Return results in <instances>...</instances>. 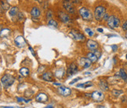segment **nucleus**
<instances>
[{
  "label": "nucleus",
  "instance_id": "1",
  "mask_svg": "<svg viewBox=\"0 0 127 108\" xmlns=\"http://www.w3.org/2000/svg\"><path fill=\"white\" fill-rule=\"evenodd\" d=\"M79 14L82 18L86 21H90L94 18V15H93L92 12L86 7H82L79 9Z\"/></svg>",
  "mask_w": 127,
  "mask_h": 108
},
{
  "label": "nucleus",
  "instance_id": "2",
  "mask_svg": "<svg viewBox=\"0 0 127 108\" xmlns=\"http://www.w3.org/2000/svg\"><path fill=\"white\" fill-rule=\"evenodd\" d=\"M14 81H15V78L9 74H5L1 78V83L5 88H8L9 87L12 86Z\"/></svg>",
  "mask_w": 127,
  "mask_h": 108
},
{
  "label": "nucleus",
  "instance_id": "3",
  "mask_svg": "<svg viewBox=\"0 0 127 108\" xmlns=\"http://www.w3.org/2000/svg\"><path fill=\"white\" fill-rule=\"evenodd\" d=\"M106 13V9L105 7L102 6H96L94 9V18L96 21H101L102 19H104V16Z\"/></svg>",
  "mask_w": 127,
  "mask_h": 108
},
{
  "label": "nucleus",
  "instance_id": "4",
  "mask_svg": "<svg viewBox=\"0 0 127 108\" xmlns=\"http://www.w3.org/2000/svg\"><path fill=\"white\" fill-rule=\"evenodd\" d=\"M107 25L111 28H117L120 26V20L119 17H117L114 15L110 16L108 20H107Z\"/></svg>",
  "mask_w": 127,
  "mask_h": 108
},
{
  "label": "nucleus",
  "instance_id": "5",
  "mask_svg": "<svg viewBox=\"0 0 127 108\" xmlns=\"http://www.w3.org/2000/svg\"><path fill=\"white\" fill-rule=\"evenodd\" d=\"M62 5L67 12H68L69 13H75V6L73 5V2H71V0H64L62 2Z\"/></svg>",
  "mask_w": 127,
  "mask_h": 108
},
{
  "label": "nucleus",
  "instance_id": "6",
  "mask_svg": "<svg viewBox=\"0 0 127 108\" xmlns=\"http://www.w3.org/2000/svg\"><path fill=\"white\" fill-rule=\"evenodd\" d=\"M71 37L74 39L75 40L78 41V42H83L86 40V37L82 33H81L79 31L75 30V29H73V30L71 31L70 32Z\"/></svg>",
  "mask_w": 127,
  "mask_h": 108
},
{
  "label": "nucleus",
  "instance_id": "7",
  "mask_svg": "<svg viewBox=\"0 0 127 108\" xmlns=\"http://www.w3.org/2000/svg\"><path fill=\"white\" fill-rule=\"evenodd\" d=\"M91 98L96 102H102L104 99V95L100 91H95L91 94Z\"/></svg>",
  "mask_w": 127,
  "mask_h": 108
},
{
  "label": "nucleus",
  "instance_id": "8",
  "mask_svg": "<svg viewBox=\"0 0 127 108\" xmlns=\"http://www.w3.org/2000/svg\"><path fill=\"white\" fill-rule=\"evenodd\" d=\"M58 92H59V94L61 95L62 96L67 97V96H69L71 94V90L67 87L60 86L58 88Z\"/></svg>",
  "mask_w": 127,
  "mask_h": 108
},
{
  "label": "nucleus",
  "instance_id": "9",
  "mask_svg": "<svg viewBox=\"0 0 127 108\" xmlns=\"http://www.w3.org/2000/svg\"><path fill=\"white\" fill-rule=\"evenodd\" d=\"M14 43H15L16 46L18 47H24L26 45V41L24 40V36H18L15 38L14 40Z\"/></svg>",
  "mask_w": 127,
  "mask_h": 108
},
{
  "label": "nucleus",
  "instance_id": "10",
  "mask_svg": "<svg viewBox=\"0 0 127 108\" xmlns=\"http://www.w3.org/2000/svg\"><path fill=\"white\" fill-rule=\"evenodd\" d=\"M78 71H79V68H78V66L75 63L73 62L69 66V67H68L67 73L68 76H72V75L75 74Z\"/></svg>",
  "mask_w": 127,
  "mask_h": 108
},
{
  "label": "nucleus",
  "instance_id": "11",
  "mask_svg": "<svg viewBox=\"0 0 127 108\" xmlns=\"http://www.w3.org/2000/svg\"><path fill=\"white\" fill-rule=\"evenodd\" d=\"M48 96L44 92H40L35 96V100L38 103H46L48 101Z\"/></svg>",
  "mask_w": 127,
  "mask_h": 108
},
{
  "label": "nucleus",
  "instance_id": "12",
  "mask_svg": "<svg viewBox=\"0 0 127 108\" xmlns=\"http://www.w3.org/2000/svg\"><path fill=\"white\" fill-rule=\"evenodd\" d=\"M79 64L80 66H82L84 69H86L88 67H90L92 64V62L87 57L86 58H81L80 60H79Z\"/></svg>",
  "mask_w": 127,
  "mask_h": 108
},
{
  "label": "nucleus",
  "instance_id": "13",
  "mask_svg": "<svg viewBox=\"0 0 127 108\" xmlns=\"http://www.w3.org/2000/svg\"><path fill=\"white\" fill-rule=\"evenodd\" d=\"M58 15H59V17L61 20V21H63L64 23H68L71 21V18H70L69 15L64 12L61 11V12L58 13Z\"/></svg>",
  "mask_w": 127,
  "mask_h": 108
},
{
  "label": "nucleus",
  "instance_id": "14",
  "mask_svg": "<svg viewBox=\"0 0 127 108\" xmlns=\"http://www.w3.org/2000/svg\"><path fill=\"white\" fill-rule=\"evenodd\" d=\"M86 45H87V47L91 51H94L96 49L98 48V43H97L95 40H88L86 43Z\"/></svg>",
  "mask_w": 127,
  "mask_h": 108
},
{
  "label": "nucleus",
  "instance_id": "15",
  "mask_svg": "<svg viewBox=\"0 0 127 108\" xmlns=\"http://www.w3.org/2000/svg\"><path fill=\"white\" fill-rule=\"evenodd\" d=\"M42 78L46 81H53V74L51 72H46L42 75Z\"/></svg>",
  "mask_w": 127,
  "mask_h": 108
},
{
  "label": "nucleus",
  "instance_id": "16",
  "mask_svg": "<svg viewBox=\"0 0 127 108\" xmlns=\"http://www.w3.org/2000/svg\"><path fill=\"white\" fill-rule=\"evenodd\" d=\"M31 15L32 17L34 18H36V17H38L40 16V14H41V11H40V9H38V7L36 6H34L32 9V10H31Z\"/></svg>",
  "mask_w": 127,
  "mask_h": 108
},
{
  "label": "nucleus",
  "instance_id": "17",
  "mask_svg": "<svg viewBox=\"0 0 127 108\" xmlns=\"http://www.w3.org/2000/svg\"><path fill=\"white\" fill-rule=\"evenodd\" d=\"M86 57L92 62V63H95V62H96L97 60L99 59V58L96 56V54H95L94 51L88 53V54H87V55H86Z\"/></svg>",
  "mask_w": 127,
  "mask_h": 108
},
{
  "label": "nucleus",
  "instance_id": "18",
  "mask_svg": "<svg viewBox=\"0 0 127 108\" xmlns=\"http://www.w3.org/2000/svg\"><path fill=\"white\" fill-rule=\"evenodd\" d=\"M64 73H65V70H64L63 68H61V69H58V70H57L55 71L54 75L57 78H62L64 77Z\"/></svg>",
  "mask_w": 127,
  "mask_h": 108
},
{
  "label": "nucleus",
  "instance_id": "19",
  "mask_svg": "<svg viewBox=\"0 0 127 108\" xmlns=\"http://www.w3.org/2000/svg\"><path fill=\"white\" fill-rule=\"evenodd\" d=\"M99 86L101 88L102 91L106 92V91L108 90V85H107V83L105 81H100V82H99Z\"/></svg>",
  "mask_w": 127,
  "mask_h": 108
},
{
  "label": "nucleus",
  "instance_id": "20",
  "mask_svg": "<svg viewBox=\"0 0 127 108\" xmlns=\"http://www.w3.org/2000/svg\"><path fill=\"white\" fill-rule=\"evenodd\" d=\"M18 13H18V7L17 6H13V7L10 8V9H9V16H11V17H15L17 15Z\"/></svg>",
  "mask_w": 127,
  "mask_h": 108
},
{
  "label": "nucleus",
  "instance_id": "21",
  "mask_svg": "<svg viewBox=\"0 0 127 108\" xmlns=\"http://www.w3.org/2000/svg\"><path fill=\"white\" fill-rule=\"evenodd\" d=\"M20 73L24 77H28L30 74V70H29L27 67H22L20 70Z\"/></svg>",
  "mask_w": 127,
  "mask_h": 108
},
{
  "label": "nucleus",
  "instance_id": "22",
  "mask_svg": "<svg viewBox=\"0 0 127 108\" xmlns=\"http://www.w3.org/2000/svg\"><path fill=\"white\" fill-rule=\"evenodd\" d=\"M119 74L120 77H121L123 81H127V73H126V71L123 70V69H121V70H119Z\"/></svg>",
  "mask_w": 127,
  "mask_h": 108
},
{
  "label": "nucleus",
  "instance_id": "23",
  "mask_svg": "<svg viewBox=\"0 0 127 108\" xmlns=\"http://www.w3.org/2000/svg\"><path fill=\"white\" fill-rule=\"evenodd\" d=\"M48 25L50 26V27H53V28H57L58 27V24L55 20H53V19H50V20H49V21H48Z\"/></svg>",
  "mask_w": 127,
  "mask_h": 108
},
{
  "label": "nucleus",
  "instance_id": "24",
  "mask_svg": "<svg viewBox=\"0 0 127 108\" xmlns=\"http://www.w3.org/2000/svg\"><path fill=\"white\" fill-rule=\"evenodd\" d=\"M92 85H93V83L90 82V81H88V82H86L85 84H79V85H77V87L78 88H82V87L88 88V87H90Z\"/></svg>",
  "mask_w": 127,
  "mask_h": 108
},
{
  "label": "nucleus",
  "instance_id": "25",
  "mask_svg": "<svg viewBox=\"0 0 127 108\" xmlns=\"http://www.w3.org/2000/svg\"><path fill=\"white\" fill-rule=\"evenodd\" d=\"M9 4H6V3L3 2V1H1V11H2V13L3 12V9L4 10H6L7 9H9Z\"/></svg>",
  "mask_w": 127,
  "mask_h": 108
},
{
  "label": "nucleus",
  "instance_id": "26",
  "mask_svg": "<svg viewBox=\"0 0 127 108\" xmlns=\"http://www.w3.org/2000/svg\"><path fill=\"white\" fill-rule=\"evenodd\" d=\"M17 100L18 102L24 103V104H28V103H30V101H31V100H27V99H25V98H23V97H17Z\"/></svg>",
  "mask_w": 127,
  "mask_h": 108
},
{
  "label": "nucleus",
  "instance_id": "27",
  "mask_svg": "<svg viewBox=\"0 0 127 108\" xmlns=\"http://www.w3.org/2000/svg\"><path fill=\"white\" fill-rule=\"evenodd\" d=\"M85 32H86L90 37L94 35V32L93 31L91 28H85Z\"/></svg>",
  "mask_w": 127,
  "mask_h": 108
},
{
  "label": "nucleus",
  "instance_id": "28",
  "mask_svg": "<svg viewBox=\"0 0 127 108\" xmlns=\"http://www.w3.org/2000/svg\"><path fill=\"white\" fill-rule=\"evenodd\" d=\"M52 15H53V13H52V11H51V10L47 11V13H46V18L49 19V20H50Z\"/></svg>",
  "mask_w": 127,
  "mask_h": 108
},
{
  "label": "nucleus",
  "instance_id": "29",
  "mask_svg": "<svg viewBox=\"0 0 127 108\" xmlns=\"http://www.w3.org/2000/svg\"><path fill=\"white\" fill-rule=\"evenodd\" d=\"M122 93H123V91H117V90L113 91V95H115V96H119Z\"/></svg>",
  "mask_w": 127,
  "mask_h": 108
},
{
  "label": "nucleus",
  "instance_id": "30",
  "mask_svg": "<svg viewBox=\"0 0 127 108\" xmlns=\"http://www.w3.org/2000/svg\"><path fill=\"white\" fill-rule=\"evenodd\" d=\"M123 29L124 31H126V32H127V21H126L123 24Z\"/></svg>",
  "mask_w": 127,
  "mask_h": 108
},
{
  "label": "nucleus",
  "instance_id": "31",
  "mask_svg": "<svg viewBox=\"0 0 127 108\" xmlns=\"http://www.w3.org/2000/svg\"><path fill=\"white\" fill-rule=\"evenodd\" d=\"M111 47L112 51H117V49H118V46L115 45V44H114V45H111Z\"/></svg>",
  "mask_w": 127,
  "mask_h": 108
},
{
  "label": "nucleus",
  "instance_id": "32",
  "mask_svg": "<svg viewBox=\"0 0 127 108\" xmlns=\"http://www.w3.org/2000/svg\"><path fill=\"white\" fill-rule=\"evenodd\" d=\"M79 80H81V78L80 77H77V78H75V79H74L73 80L71 83H70V85H73V84H75V83L76 82V81H79Z\"/></svg>",
  "mask_w": 127,
  "mask_h": 108
},
{
  "label": "nucleus",
  "instance_id": "33",
  "mask_svg": "<svg viewBox=\"0 0 127 108\" xmlns=\"http://www.w3.org/2000/svg\"><path fill=\"white\" fill-rule=\"evenodd\" d=\"M109 17H110V16H108V14H107V13H105V15L104 16V21H107V20H108Z\"/></svg>",
  "mask_w": 127,
  "mask_h": 108
},
{
  "label": "nucleus",
  "instance_id": "34",
  "mask_svg": "<svg viewBox=\"0 0 127 108\" xmlns=\"http://www.w3.org/2000/svg\"><path fill=\"white\" fill-rule=\"evenodd\" d=\"M72 2L76 4H79V3H81V0H72Z\"/></svg>",
  "mask_w": 127,
  "mask_h": 108
},
{
  "label": "nucleus",
  "instance_id": "35",
  "mask_svg": "<svg viewBox=\"0 0 127 108\" xmlns=\"http://www.w3.org/2000/svg\"><path fill=\"white\" fill-rule=\"evenodd\" d=\"M29 50L31 51V52L32 53V55H35V53H34V50L32 49V47H29Z\"/></svg>",
  "mask_w": 127,
  "mask_h": 108
},
{
  "label": "nucleus",
  "instance_id": "36",
  "mask_svg": "<svg viewBox=\"0 0 127 108\" xmlns=\"http://www.w3.org/2000/svg\"><path fill=\"white\" fill-rule=\"evenodd\" d=\"M97 31L100 32H103V28H97Z\"/></svg>",
  "mask_w": 127,
  "mask_h": 108
},
{
  "label": "nucleus",
  "instance_id": "37",
  "mask_svg": "<svg viewBox=\"0 0 127 108\" xmlns=\"http://www.w3.org/2000/svg\"><path fill=\"white\" fill-rule=\"evenodd\" d=\"M53 85H59V86H61V83H56V82H54V83H53Z\"/></svg>",
  "mask_w": 127,
  "mask_h": 108
},
{
  "label": "nucleus",
  "instance_id": "38",
  "mask_svg": "<svg viewBox=\"0 0 127 108\" xmlns=\"http://www.w3.org/2000/svg\"><path fill=\"white\" fill-rule=\"evenodd\" d=\"M45 108H54V107H53V106H48V107H46Z\"/></svg>",
  "mask_w": 127,
  "mask_h": 108
},
{
  "label": "nucleus",
  "instance_id": "39",
  "mask_svg": "<svg viewBox=\"0 0 127 108\" xmlns=\"http://www.w3.org/2000/svg\"><path fill=\"white\" fill-rule=\"evenodd\" d=\"M3 108H14V107H2Z\"/></svg>",
  "mask_w": 127,
  "mask_h": 108
},
{
  "label": "nucleus",
  "instance_id": "40",
  "mask_svg": "<svg viewBox=\"0 0 127 108\" xmlns=\"http://www.w3.org/2000/svg\"><path fill=\"white\" fill-rule=\"evenodd\" d=\"M37 1L39 2V3H42V0H37Z\"/></svg>",
  "mask_w": 127,
  "mask_h": 108
},
{
  "label": "nucleus",
  "instance_id": "41",
  "mask_svg": "<svg viewBox=\"0 0 127 108\" xmlns=\"http://www.w3.org/2000/svg\"><path fill=\"white\" fill-rule=\"evenodd\" d=\"M125 36H126V38L127 39V32H126V34H125Z\"/></svg>",
  "mask_w": 127,
  "mask_h": 108
},
{
  "label": "nucleus",
  "instance_id": "42",
  "mask_svg": "<svg viewBox=\"0 0 127 108\" xmlns=\"http://www.w3.org/2000/svg\"><path fill=\"white\" fill-rule=\"evenodd\" d=\"M11 1V0H7V2H10Z\"/></svg>",
  "mask_w": 127,
  "mask_h": 108
},
{
  "label": "nucleus",
  "instance_id": "43",
  "mask_svg": "<svg viewBox=\"0 0 127 108\" xmlns=\"http://www.w3.org/2000/svg\"><path fill=\"white\" fill-rule=\"evenodd\" d=\"M126 59H127V54H126Z\"/></svg>",
  "mask_w": 127,
  "mask_h": 108
}]
</instances>
